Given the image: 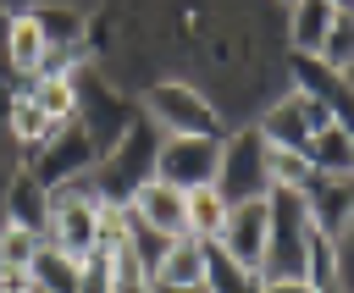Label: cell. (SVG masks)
Wrapping results in <instances>:
<instances>
[{
    "label": "cell",
    "mask_w": 354,
    "mask_h": 293,
    "mask_svg": "<svg viewBox=\"0 0 354 293\" xmlns=\"http://www.w3.org/2000/svg\"><path fill=\"white\" fill-rule=\"evenodd\" d=\"M149 282H155V287H205V243H194V238H171L166 254L155 260Z\"/></svg>",
    "instance_id": "obj_14"
},
{
    "label": "cell",
    "mask_w": 354,
    "mask_h": 293,
    "mask_svg": "<svg viewBox=\"0 0 354 293\" xmlns=\"http://www.w3.org/2000/svg\"><path fill=\"white\" fill-rule=\"evenodd\" d=\"M271 227H266V254H260V282H304V254H310V216L299 193H266Z\"/></svg>",
    "instance_id": "obj_3"
},
{
    "label": "cell",
    "mask_w": 354,
    "mask_h": 293,
    "mask_svg": "<svg viewBox=\"0 0 354 293\" xmlns=\"http://www.w3.org/2000/svg\"><path fill=\"white\" fill-rule=\"evenodd\" d=\"M149 293H205V287H155V282H149Z\"/></svg>",
    "instance_id": "obj_27"
},
{
    "label": "cell",
    "mask_w": 354,
    "mask_h": 293,
    "mask_svg": "<svg viewBox=\"0 0 354 293\" xmlns=\"http://www.w3.org/2000/svg\"><path fill=\"white\" fill-rule=\"evenodd\" d=\"M348 94H354V72H348Z\"/></svg>",
    "instance_id": "obj_28"
},
{
    "label": "cell",
    "mask_w": 354,
    "mask_h": 293,
    "mask_svg": "<svg viewBox=\"0 0 354 293\" xmlns=\"http://www.w3.org/2000/svg\"><path fill=\"white\" fill-rule=\"evenodd\" d=\"M155 149H160V138H155V122H133L100 160H94V199L105 205V210H122V205H133V193L144 188V182H155Z\"/></svg>",
    "instance_id": "obj_1"
},
{
    "label": "cell",
    "mask_w": 354,
    "mask_h": 293,
    "mask_svg": "<svg viewBox=\"0 0 354 293\" xmlns=\"http://www.w3.org/2000/svg\"><path fill=\"white\" fill-rule=\"evenodd\" d=\"M332 22H337V0H299V6H288V44H293V55H321Z\"/></svg>",
    "instance_id": "obj_13"
},
{
    "label": "cell",
    "mask_w": 354,
    "mask_h": 293,
    "mask_svg": "<svg viewBox=\"0 0 354 293\" xmlns=\"http://www.w3.org/2000/svg\"><path fill=\"white\" fill-rule=\"evenodd\" d=\"M260 293H315V287H310V282H266Z\"/></svg>",
    "instance_id": "obj_25"
},
{
    "label": "cell",
    "mask_w": 354,
    "mask_h": 293,
    "mask_svg": "<svg viewBox=\"0 0 354 293\" xmlns=\"http://www.w3.org/2000/svg\"><path fill=\"white\" fill-rule=\"evenodd\" d=\"M348 11H354V6H348Z\"/></svg>",
    "instance_id": "obj_29"
},
{
    "label": "cell",
    "mask_w": 354,
    "mask_h": 293,
    "mask_svg": "<svg viewBox=\"0 0 354 293\" xmlns=\"http://www.w3.org/2000/svg\"><path fill=\"white\" fill-rule=\"evenodd\" d=\"M94 171V138L72 122V127H61L50 144H39L33 149V166H28V177L44 188V193H61V188H72V182H83Z\"/></svg>",
    "instance_id": "obj_5"
},
{
    "label": "cell",
    "mask_w": 354,
    "mask_h": 293,
    "mask_svg": "<svg viewBox=\"0 0 354 293\" xmlns=\"http://www.w3.org/2000/svg\"><path fill=\"white\" fill-rule=\"evenodd\" d=\"M44 55H50V44H44V33H39L33 11H0V61H6L11 72L39 77Z\"/></svg>",
    "instance_id": "obj_10"
},
{
    "label": "cell",
    "mask_w": 354,
    "mask_h": 293,
    "mask_svg": "<svg viewBox=\"0 0 354 293\" xmlns=\"http://www.w3.org/2000/svg\"><path fill=\"white\" fill-rule=\"evenodd\" d=\"M266 227H271V210H266V199L232 205V210H227V227H221V238H216V249H221L227 260H238V265H249V271L260 276V254H266Z\"/></svg>",
    "instance_id": "obj_9"
},
{
    "label": "cell",
    "mask_w": 354,
    "mask_h": 293,
    "mask_svg": "<svg viewBox=\"0 0 354 293\" xmlns=\"http://www.w3.org/2000/svg\"><path fill=\"white\" fill-rule=\"evenodd\" d=\"M28 11H33V22H39V33H44L50 50H61V55H77L83 50L88 11H77V6H28Z\"/></svg>",
    "instance_id": "obj_16"
},
{
    "label": "cell",
    "mask_w": 354,
    "mask_h": 293,
    "mask_svg": "<svg viewBox=\"0 0 354 293\" xmlns=\"http://www.w3.org/2000/svg\"><path fill=\"white\" fill-rule=\"evenodd\" d=\"M210 188L227 199V210L271 193V177H266V138H260V127H238L232 138H221V166H216V182H210Z\"/></svg>",
    "instance_id": "obj_4"
},
{
    "label": "cell",
    "mask_w": 354,
    "mask_h": 293,
    "mask_svg": "<svg viewBox=\"0 0 354 293\" xmlns=\"http://www.w3.org/2000/svg\"><path fill=\"white\" fill-rule=\"evenodd\" d=\"M28 282L33 293H83V260L61 254L55 243H39V254L28 260Z\"/></svg>",
    "instance_id": "obj_15"
},
{
    "label": "cell",
    "mask_w": 354,
    "mask_h": 293,
    "mask_svg": "<svg viewBox=\"0 0 354 293\" xmlns=\"http://www.w3.org/2000/svg\"><path fill=\"white\" fill-rule=\"evenodd\" d=\"M266 282L249 271V265H238V260H227L216 243H205V293H260Z\"/></svg>",
    "instance_id": "obj_17"
},
{
    "label": "cell",
    "mask_w": 354,
    "mask_h": 293,
    "mask_svg": "<svg viewBox=\"0 0 354 293\" xmlns=\"http://www.w3.org/2000/svg\"><path fill=\"white\" fill-rule=\"evenodd\" d=\"M127 210H133L155 238H188V193H177V188H166V182H144Z\"/></svg>",
    "instance_id": "obj_11"
},
{
    "label": "cell",
    "mask_w": 354,
    "mask_h": 293,
    "mask_svg": "<svg viewBox=\"0 0 354 293\" xmlns=\"http://www.w3.org/2000/svg\"><path fill=\"white\" fill-rule=\"evenodd\" d=\"M111 293H149V271L122 243H111Z\"/></svg>",
    "instance_id": "obj_22"
},
{
    "label": "cell",
    "mask_w": 354,
    "mask_h": 293,
    "mask_svg": "<svg viewBox=\"0 0 354 293\" xmlns=\"http://www.w3.org/2000/svg\"><path fill=\"white\" fill-rule=\"evenodd\" d=\"M0 227H22V232H33V238H44L50 232V193L22 171V177H11L6 182V193H0Z\"/></svg>",
    "instance_id": "obj_12"
},
{
    "label": "cell",
    "mask_w": 354,
    "mask_h": 293,
    "mask_svg": "<svg viewBox=\"0 0 354 293\" xmlns=\"http://www.w3.org/2000/svg\"><path fill=\"white\" fill-rule=\"evenodd\" d=\"M39 243H44V238H33V232H22V227H0V265L28 271V260L39 254Z\"/></svg>",
    "instance_id": "obj_23"
},
{
    "label": "cell",
    "mask_w": 354,
    "mask_h": 293,
    "mask_svg": "<svg viewBox=\"0 0 354 293\" xmlns=\"http://www.w3.org/2000/svg\"><path fill=\"white\" fill-rule=\"evenodd\" d=\"M144 122L166 127V138H227L221 111L188 83V77H160L144 88Z\"/></svg>",
    "instance_id": "obj_2"
},
{
    "label": "cell",
    "mask_w": 354,
    "mask_h": 293,
    "mask_svg": "<svg viewBox=\"0 0 354 293\" xmlns=\"http://www.w3.org/2000/svg\"><path fill=\"white\" fill-rule=\"evenodd\" d=\"M337 293H354V232L337 238Z\"/></svg>",
    "instance_id": "obj_24"
},
{
    "label": "cell",
    "mask_w": 354,
    "mask_h": 293,
    "mask_svg": "<svg viewBox=\"0 0 354 293\" xmlns=\"http://www.w3.org/2000/svg\"><path fill=\"white\" fill-rule=\"evenodd\" d=\"M304 216L315 232H326L332 243L354 227V177H310L304 182Z\"/></svg>",
    "instance_id": "obj_8"
},
{
    "label": "cell",
    "mask_w": 354,
    "mask_h": 293,
    "mask_svg": "<svg viewBox=\"0 0 354 293\" xmlns=\"http://www.w3.org/2000/svg\"><path fill=\"white\" fill-rule=\"evenodd\" d=\"M227 227V199L216 188H194L188 193V238L194 243H216Z\"/></svg>",
    "instance_id": "obj_18"
},
{
    "label": "cell",
    "mask_w": 354,
    "mask_h": 293,
    "mask_svg": "<svg viewBox=\"0 0 354 293\" xmlns=\"http://www.w3.org/2000/svg\"><path fill=\"white\" fill-rule=\"evenodd\" d=\"M315 61H321L326 72H337V77L354 72V11H348V6H337V22H332V33H326V44H321Z\"/></svg>",
    "instance_id": "obj_20"
},
{
    "label": "cell",
    "mask_w": 354,
    "mask_h": 293,
    "mask_svg": "<svg viewBox=\"0 0 354 293\" xmlns=\"http://www.w3.org/2000/svg\"><path fill=\"white\" fill-rule=\"evenodd\" d=\"M11 138H22V144H50L55 138L50 122H44V111L28 94H11Z\"/></svg>",
    "instance_id": "obj_21"
},
{
    "label": "cell",
    "mask_w": 354,
    "mask_h": 293,
    "mask_svg": "<svg viewBox=\"0 0 354 293\" xmlns=\"http://www.w3.org/2000/svg\"><path fill=\"white\" fill-rule=\"evenodd\" d=\"M321 127H332V116H326L310 94H299V88H293L288 100H277V105L266 111L260 138H266V144H277V149H299V155H304V149H310V138H315Z\"/></svg>",
    "instance_id": "obj_7"
},
{
    "label": "cell",
    "mask_w": 354,
    "mask_h": 293,
    "mask_svg": "<svg viewBox=\"0 0 354 293\" xmlns=\"http://www.w3.org/2000/svg\"><path fill=\"white\" fill-rule=\"evenodd\" d=\"M216 166H221V138H160V149H155V182H166L177 193L210 188Z\"/></svg>",
    "instance_id": "obj_6"
},
{
    "label": "cell",
    "mask_w": 354,
    "mask_h": 293,
    "mask_svg": "<svg viewBox=\"0 0 354 293\" xmlns=\"http://www.w3.org/2000/svg\"><path fill=\"white\" fill-rule=\"evenodd\" d=\"M266 177H271V193H304V182H310L315 171H310V160H304L299 149L266 144Z\"/></svg>",
    "instance_id": "obj_19"
},
{
    "label": "cell",
    "mask_w": 354,
    "mask_h": 293,
    "mask_svg": "<svg viewBox=\"0 0 354 293\" xmlns=\"http://www.w3.org/2000/svg\"><path fill=\"white\" fill-rule=\"evenodd\" d=\"M0 138H11V94L0 88Z\"/></svg>",
    "instance_id": "obj_26"
}]
</instances>
